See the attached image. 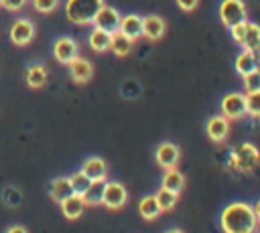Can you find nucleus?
<instances>
[{
  "instance_id": "obj_1",
  "label": "nucleus",
  "mask_w": 260,
  "mask_h": 233,
  "mask_svg": "<svg viewBox=\"0 0 260 233\" xmlns=\"http://www.w3.org/2000/svg\"><path fill=\"white\" fill-rule=\"evenodd\" d=\"M219 225L223 233H254L258 227V219L254 215L252 205L236 201L221 211Z\"/></svg>"
},
{
  "instance_id": "obj_2",
  "label": "nucleus",
  "mask_w": 260,
  "mask_h": 233,
  "mask_svg": "<svg viewBox=\"0 0 260 233\" xmlns=\"http://www.w3.org/2000/svg\"><path fill=\"white\" fill-rule=\"evenodd\" d=\"M228 166L236 172H254L258 166H260V150L250 144V142H244V144H238L236 148H232L230 152V158H228Z\"/></svg>"
},
{
  "instance_id": "obj_3",
  "label": "nucleus",
  "mask_w": 260,
  "mask_h": 233,
  "mask_svg": "<svg viewBox=\"0 0 260 233\" xmlns=\"http://www.w3.org/2000/svg\"><path fill=\"white\" fill-rule=\"evenodd\" d=\"M104 6V0H67L65 2V16L69 22L85 26L93 22V16Z\"/></svg>"
},
{
  "instance_id": "obj_4",
  "label": "nucleus",
  "mask_w": 260,
  "mask_h": 233,
  "mask_svg": "<svg viewBox=\"0 0 260 233\" xmlns=\"http://www.w3.org/2000/svg\"><path fill=\"white\" fill-rule=\"evenodd\" d=\"M232 38L242 47V51H260V26L256 22L244 20L230 28Z\"/></svg>"
},
{
  "instance_id": "obj_5",
  "label": "nucleus",
  "mask_w": 260,
  "mask_h": 233,
  "mask_svg": "<svg viewBox=\"0 0 260 233\" xmlns=\"http://www.w3.org/2000/svg\"><path fill=\"white\" fill-rule=\"evenodd\" d=\"M219 18H221L223 26H228V28L248 20L246 4L242 0H221V4H219Z\"/></svg>"
},
{
  "instance_id": "obj_6",
  "label": "nucleus",
  "mask_w": 260,
  "mask_h": 233,
  "mask_svg": "<svg viewBox=\"0 0 260 233\" xmlns=\"http://www.w3.org/2000/svg\"><path fill=\"white\" fill-rule=\"evenodd\" d=\"M8 36H10L12 45H16V47H26V45H30V43L35 41V36H37V26H35V22H32L30 18H16V20L12 22V26H10Z\"/></svg>"
},
{
  "instance_id": "obj_7",
  "label": "nucleus",
  "mask_w": 260,
  "mask_h": 233,
  "mask_svg": "<svg viewBox=\"0 0 260 233\" xmlns=\"http://www.w3.org/2000/svg\"><path fill=\"white\" fill-rule=\"evenodd\" d=\"M128 201V190L122 182L118 180H106L104 182V195H102V205L116 211V209H122Z\"/></svg>"
},
{
  "instance_id": "obj_8",
  "label": "nucleus",
  "mask_w": 260,
  "mask_h": 233,
  "mask_svg": "<svg viewBox=\"0 0 260 233\" xmlns=\"http://www.w3.org/2000/svg\"><path fill=\"white\" fill-rule=\"evenodd\" d=\"M221 115L228 120H240L246 115V97L244 93H228L219 103Z\"/></svg>"
},
{
  "instance_id": "obj_9",
  "label": "nucleus",
  "mask_w": 260,
  "mask_h": 233,
  "mask_svg": "<svg viewBox=\"0 0 260 233\" xmlns=\"http://www.w3.org/2000/svg\"><path fill=\"white\" fill-rule=\"evenodd\" d=\"M120 12L114 8V6H108V4H104L100 10H98V14L93 16V28H102V30H106V32H116L118 30V26H120Z\"/></svg>"
},
{
  "instance_id": "obj_10",
  "label": "nucleus",
  "mask_w": 260,
  "mask_h": 233,
  "mask_svg": "<svg viewBox=\"0 0 260 233\" xmlns=\"http://www.w3.org/2000/svg\"><path fill=\"white\" fill-rule=\"evenodd\" d=\"M77 55H79V45H77L75 38H71V36H59V38L53 43V57H55L61 65L71 63Z\"/></svg>"
},
{
  "instance_id": "obj_11",
  "label": "nucleus",
  "mask_w": 260,
  "mask_h": 233,
  "mask_svg": "<svg viewBox=\"0 0 260 233\" xmlns=\"http://www.w3.org/2000/svg\"><path fill=\"white\" fill-rule=\"evenodd\" d=\"M154 158H156V164H158L160 168H165V170L177 168L179 158H181V150H179V146L173 144V142H162V144H158V148H156V152H154Z\"/></svg>"
},
{
  "instance_id": "obj_12",
  "label": "nucleus",
  "mask_w": 260,
  "mask_h": 233,
  "mask_svg": "<svg viewBox=\"0 0 260 233\" xmlns=\"http://www.w3.org/2000/svg\"><path fill=\"white\" fill-rule=\"evenodd\" d=\"M205 132H207V138H209L211 142L221 144V142L228 140V136H230V120L223 118V115H213V118L207 120Z\"/></svg>"
},
{
  "instance_id": "obj_13",
  "label": "nucleus",
  "mask_w": 260,
  "mask_h": 233,
  "mask_svg": "<svg viewBox=\"0 0 260 233\" xmlns=\"http://www.w3.org/2000/svg\"><path fill=\"white\" fill-rule=\"evenodd\" d=\"M67 67H69V77H71L75 83H79V85L87 83V81L93 77V65H91L87 59L79 57V55H77L71 63H67Z\"/></svg>"
},
{
  "instance_id": "obj_14",
  "label": "nucleus",
  "mask_w": 260,
  "mask_h": 233,
  "mask_svg": "<svg viewBox=\"0 0 260 233\" xmlns=\"http://www.w3.org/2000/svg\"><path fill=\"white\" fill-rule=\"evenodd\" d=\"M165 30H167V22H165L160 16L148 14V16L142 18V36H146L148 41H158V38H162Z\"/></svg>"
},
{
  "instance_id": "obj_15",
  "label": "nucleus",
  "mask_w": 260,
  "mask_h": 233,
  "mask_svg": "<svg viewBox=\"0 0 260 233\" xmlns=\"http://www.w3.org/2000/svg\"><path fill=\"white\" fill-rule=\"evenodd\" d=\"M81 172L89 180H106L108 178V164L100 156H91L81 164Z\"/></svg>"
},
{
  "instance_id": "obj_16",
  "label": "nucleus",
  "mask_w": 260,
  "mask_h": 233,
  "mask_svg": "<svg viewBox=\"0 0 260 233\" xmlns=\"http://www.w3.org/2000/svg\"><path fill=\"white\" fill-rule=\"evenodd\" d=\"M59 205H61V213H63V217L69 219V221L79 219V217L83 215L85 207H87L81 195H69V197H67L65 201H61Z\"/></svg>"
},
{
  "instance_id": "obj_17",
  "label": "nucleus",
  "mask_w": 260,
  "mask_h": 233,
  "mask_svg": "<svg viewBox=\"0 0 260 233\" xmlns=\"http://www.w3.org/2000/svg\"><path fill=\"white\" fill-rule=\"evenodd\" d=\"M118 30L122 34H126L130 41H136L142 36V16L138 14H128V16H122L120 18V26Z\"/></svg>"
},
{
  "instance_id": "obj_18",
  "label": "nucleus",
  "mask_w": 260,
  "mask_h": 233,
  "mask_svg": "<svg viewBox=\"0 0 260 233\" xmlns=\"http://www.w3.org/2000/svg\"><path fill=\"white\" fill-rule=\"evenodd\" d=\"M49 195H51V199H53L55 203H61V201H65L69 195H73V188H71V184H69V178H67V176H57V178H53L51 184H49Z\"/></svg>"
},
{
  "instance_id": "obj_19",
  "label": "nucleus",
  "mask_w": 260,
  "mask_h": 233,
  "mask_svg": "<svg viewBox=\"0 0 260 233\" xmlns=\"http://www.w3.org/2000/svg\"><path fill=\"white\" fill-rule=\"evenodd\" d=\"M47 77H49V73H47V67L45 65H41V63H35V65H30L28 69H26V85L30 87V89H41L45 83H47Z\"/></svg>"
},
{
  "instance_id": "obj_20",
  "label": "nucleus",
  "mask_w": 260,
  "mask_h": 233,
  "mask_svg": "<svg viewBox=\"0 0 260 233\" xmlns=\"http://www.w3.org/2000/svg\"><path fill=\"white\" fill-rule=\"evenodd\" d=\"M87 43H89V49L95 51V53H106L110 51V43H112V34L102 30V28H93L87 36Z\"/></svg>"
},
{
  "instance_id": "obj_21",
  "label": "nucleus",
  "mask_w": 260,
  "mask_h": 233,
  "mask_svg": "<svg viewBox=\"0 0 260 233\" xmlns=\"http://www.w3.org/2000/svg\"><path fill=\"white\" fill-rule=\"evenodd\" d=\"M256 67H258V57H256L254 51H242L236 57V71L242 77L248 75V73H252V71H256Z\"/></svg>"
},
{
  "instance_id": "obj_22",
  "label": "nucleus",
  "mask_w": 260,
  "mask_h": 233,
  "mask_svg": "<svg viewBox=\"0 0 260 233\" xmlns=\"http://www.w3.org/2000/svg\"><path fill=\"white\" fill-rule=\"evenodd\" d=\"M132 45H134V41H130V38H128L126 34H122L120 30L112 32L110 51H112L116 57H126V55H130V51H132Z\"/></svg>"
},
{
  "instance_id": "obj_23",
  "label": "nucleus",
  "mask_w": 260,
  "mask_h": 233,
  "mask_svg": "<svg viewBox=\"0 0 260 233\" xmlns=\"http://www.w3.org/2000/svg\"><path fill=\"white\" fill-rule=\"evenodd\" d=\"M138 213H140V217H142V219L152 221V219H156L162 211H160V207H158V203H156L154 195H146V197H142V199H140V203H138Z\"/></svg>"
},
{
  "instance_id": "obj_24",
  "label": "nucleus",
  "mask_w": 260,
  "mask_h": 233,
  "mask_svg": "<svg viewBox=\"0 0 260 233\" xmlns=\"http://www.w3.org/2000/svg\"><path fill=\"white\" fill-rule=\"evenodd\" d=\"M162 188H167V190H171V192H181L183 190V186H185V176L177 170V168H169L165 174H162V184H160Z\"/></svg>"
},
{
  "instance_id": "obj_25",
  "label": "nucleus",
  "mask_w": 260,
  "mask_h": 233,
  "mask_svg": "<svg viewBox=\"0 0 260 233\" xmlns=\"http://www.w3.org/2000/svg\"><path fill=\"white\" fill-rule=\"evenodd\" d=\"M104 182L106 180H91L89 188L81 195L85 205H102V195H104Z\"/></svg>"
},
{
  "instance_id": "obj_26",
  "label": "nucleus",
  "mask_w": 260,
  "mask_h": 233,
  "mask_svg": "<svg viewBox=\"0 0 260 233\" xmlns=\"http://www.w3.org/2000/svg\"><path fill=\"white\" fill-rule=\"evenodd\" d=\"M154 199H156V203H158L160 211H171V209L177 205L179 195H177V192H171V190H167V188H162V186H160V188L156 190Z\"/></svg>"
},
{
  "instance_id": "obj_27",
  "label": "nucleus",
  "mask_w": 260,
  "mask_h": 233,
  "mask_svg": "<svg viewBox=\"0 0 260 233\" xmlns=\"http://www.w3.org/2000/svg\"><path fill=\"white\" fill-rule=\"evenodd\" d=\"M67 178H69V184H71V188H73V195H83V192L89 188V184H91V180H89L81 170L73 172V174L67 176Z\"/></svg>"
},
{
  "instance_id": "obj_28",
  "label": "nucleus",
  "mask_w": 260,
  "mask_h": 233,
  "mask_svg": "<svg viewBox=\"0 0 260 233\" xmlns=\"http://www.w3.org/2000/svg\"><path fill=\"white\" fill-rule=\"evenodd\" d=\"M244 97H246V115L260 118V91L246 93Z\"/></svg>"
},
{
  "instance_id": "obj_29",
  "label": "nucleus",
  "mask_w": 260,
  "mask_h": 233,
  "mask_svg": "<svg viewBox=\"0 0 260 233\" xmlns=\"http://www.w3.org/2000/svg\"><path fill=\"white\" fill-rule=\"evenodd\" d=\"M242 79H244V89H246V93L260 91V73H258V71H252V73L244 75Z\"/></svg>"
},
{
  "instance_id": "obj_30",
  "label": "nucleus",
  "mask_w": 260,
  "mask_h": 233,
  "mask_svg": "<svg viewBox=\"0 0 260 233\" xmlns=\"http://www.w3.org/2000/svg\"><path fill=\"white\" fill-rule=\"evenodd\" d=\"M30 2H32V8L41 14H51L59 6V0H30Z\"/></svg>"
},
{
  "instance_id": "obj_31",
  "label": "nucleus",
  "mask_w": 260,
  "mask_h": 233,
  "mask_svg": "<svg viewBox=\"0 0 260 233\" xmlns=\"http://www.w3.org/2000/svg\"><path fill=\"white\" fill-rule=\"evenodd\" d=\"M26 2L28 0H0V6L4 10H8V12H18V10H22L26 6Z\"/></svg>"
},
{
  "instance_id": "obj_32",
  "label": "nucleus",
  "mask_w": 260,
  "mask_h": 233,
  "mask_svg": "<svg viewBox=\"0 0 260 233\" xmlns=\"http://www.w3.org/2000/svg\"><path fill=\"white\" fill-rule=\"evenodd\" d=\"M177 6H179L183 12H193V10L199 6V0H177Z\"/></svg>"
},
{
  "instance_id": "obj_33",
  "label": "nucleus",
  "mask_w": 260,
  "mask_h": 233,
  "mask_svg": "<svg viewBox=\"0 0 260 233\" xmlns=\"http://www.w3.org/2000/svg\"><path fill=\"white\" fill-rule=\"evenodd\" d=\"M6 233H28V229L22 227V225H10V227L6 229Z\"/></svg>"
},
{
  "instance_id": "obj_34",
  "label": "nucleus",
  "mask_w": 260,
  "mask_h": 233,
  "mask_svg": "<svg viewBox=\"0 0 260 233\" xmlns=\"http://www.w3.org/2000/svg\"><path fill=\"white\" fill-rule=\"evenodd\" d=\"M252 209H254V215H256V219H258V223H260V199L252 205Z\"/></svg>"
},
{
  "instance_id": "obj_35",
  "label": "nucleus",
  "mask_w": 260,
  "mask_h": 233,
  "mask_svg": "<svg viewBox=\"0 0 260 233\" xmlns=\"http://www.w3.org/2000/svg\"><path fill=\"white\" fill-rule=\"evenodd\" d=\"M167 233H183V231H181V229H169Z\"/></svg>"
},
{
  "instance_id": "obj_36",
  "label": "nucleus",
  "mask_w": 260,
  "mask_h": 233,
  "mask_svg": "<svg viewBox=\"0 0 260 233\" xmlns=\"http://www.w3.org/2000/svg\"><path fill=\"white\" fill-rule=\"evenodd\" d=\"M0 8H2V6H0Z\"/></svg>"
}]
</instances>
